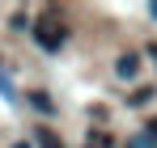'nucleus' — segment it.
Instances as JSON below:
<instances>
[{"mask_svg":"<svg viewBox=\"0 0 157 148\" xmlns=\"http://www.w3.org/2000/svg\"><path fill=\"white\" fill-rule=\"evenodd\" d=\"M34 38H38L43 51H59V43H64V25H55V17L47 13V21L34 25Z\"/></svg>","mask_w":157,"mask_h":148,"instance_id":"1","label":"nucleus"},{"mask_svg":"<svg viewBox=\"0 0 157 148\" xmlns=\"http://www.w3.org/2000/svg\"><path fill=\"white\" fill-rule=\"evenodd\" d=\"M115 72H119L123 80H128V76H136V72H140V59H136V55H119V64H115Z\"/></svg>","mask_w":157,"mask_h":148,"instance_id":"2","label":"nucleus"},{"mask_svg":"<svg viewBox=\"0 0 157 148\" xmlns=\"http://www.w3.org/2000/svg\"><path fill=\"white\" fill-rule=\"evenodd\" d=\"M38 148H64V140L55 135L51 127H38Z\"/></svg>","mask_w":157,"mask_h":148,"instance_id":"3","label":"nucleus"},{"mask_svg":"<svg viewBox=\"0 0 157 148\" xmlns=\"http://www.w3.org/2000/svg\"><path fill=\"white\" fill-rule=\"evenodd\" d=\"M30 102H34V106H38L43 114H51V98H47L43 89H34V93H30Z\"/></svg>","mask_w":157,"mask_h":148,"instance_id":"4","label":"nucleus"},{"mask_svg":"<svg viewBox=\"0 0 157 148\" xmlns=\"http://www.w3.org/2000/svg\"><path fill=\"white\" fill-rule=\"evenodd\" d=\"M153 98V89H149V85H144V89H136V93H132V106H144V102Z\"/></svg>","mask_w":157,"mask_h":148,"instance_id":"5","label":"nucleus"},{"mask_svg":"<svg viewBox=\"0 0 157 148\" xmlns=\"http://www.w3.org/2000/svg\"><path fill=\"white\" fill-rule=\"evenodd\" d=\"M144 131H149V140H157V119H149V123H144Z\"/></svg>","mask_w":157,"mask_h":148,"instance_id":"6","label":"nucleus"},{"mask_svg":"<svg viewBox=\"0 0 157 148\" xmlns=\"http://www.w3.org/2000/svg\"><path fill=\"white\" fill-rule=\"evenodd\" d=\"M153 17H157V4H153Z\"/></svg>","mask_w":157,"mask_h":148,"instance_id":"7","label":"nucleus"},{"mask_svg":"<svg viewBox=\"0 0 157 148\" xmlns=\"http://www.w3.org/2000/svg\"><path fill=\"white\" fill-rule=\"evenodd\" d=\"M17 148H26V144H17Z\"/></svg>","mask_w":157,"mask_h":148,"instance_id":"8","label":"nucleus"},{"mask_svg":"<svg viewBox=\"0 0 157 148\" xmlns=\"http://www.w3.org/2000/svg\"><path fill=\"white\" fill-rule=\"evenodd\" d=\"M89 148H94V144H89Z\"/></svg>","mask_w":157,"mask_h":148,"instance_id":"9","label":"nucleus"}]
</instances>
